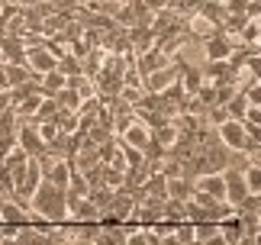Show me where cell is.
<instances>
[{
  "label": "cell",
  "mask_w": 261,
  "mask_h": 245,
  "mask_svg": "<svg viewBox=\"0 0 261 245\" xmlns=\"http://www.w3.org/2000/svg\"><path fill=\"white\" fill-rule=\"evenodd\" d=\"M29 213H33V223L36 219H45V223H65L68 219V203H65V187H58L52 181H39V187L33 190L29 197Z\"/></svg>",
  "instance_id": "cell-1"
},
{
  "label": "cell",
  "mask_w": 261,
  "mask_h": 245,
  "mask_svg": "<svg viewBox=\"0 0 261 245\" xmlns=\"http://www.w3.org/2000/svg\"><path fill=\"white\" fill-rule=\"evenodd\" d=\"M216 136H219V142H223V145L239 149V152H245V155H252V158H258V152H261L258 136H248L245 126H242V119L226 116V119L216 126Z\"/></svg>",
  "instance_id": "cell-2"
},
{
  "label": "cell",
  "mask_w": 261,
  "mask_h": 245,
  "mask_svg": "<svg viewBox=\"0 0 261 245\" xmlns=\"http://www.w3.org/2000/svg\"><path fill=\"white\" fill-rule=\"evenodd\" d=\"M16 142H19V149H23L29 158H36V155H42V152H45V139L39 136V126H36V122H29V119H19Z\"/></svg>",
  "instance_id": "cell-3"
},
{
  "label": "cell",
  "mask_w": 261,
  "mask_h": 245,
  "mask_svg": "<svg viewBox=\"0 0 261 245\" xmlns=\"http://www.w3.org/2000/svg\"><path fill=\"white\" fill-rule=\"evenodd\" d=\"M26 65L33 75H45V71H55L58 65V55H52L45 45H39V48H26Z\"/></svg>",
  "instance_id": "cell-4"
},
{
  "label": "cell",
  "mask_w": 261,
  "mask_h": 245,
  "mask_svg": "<svg viewBox=\"0 0 261 245\" xmlns=\"http://www.w3.org/2000/svg\"><path fill=\"white\" fill-rule=\"evenodd\" d=\"M65 203H68V216H74L77 223L100 219V210L90 203V197H68V193H65Z\"/></svg>",
  "instance_id": "cell-5"
},
{
  "label": "cell",
  "mask_w": 261,
  "mask_h": 245,
  "mask_svg": "<svg viewBox=\"0 0 261 245\" xmlns=\"http://www.w3.org/2000/svg\"><path fill=\"white\" fill-rule=\"evenodd\" d=\"M42 178L52 181V184H58V187H65L68 178H71V158H55L52 165L42 171Z\"/></svg>",
  "instance_id": "cell-6"
},
{
  "label": "cell",
  "mask_w": 261,
  "mask_h": 245,
  "mask_svg": "<svg viewBox=\"0 0 261 245\" xmlns=\"http://www.w3.org/2000/svg\"><path fill=\"white\" fill-rule=\"evenodd\" d=\"M190 193H194V181L177 175V178H168V197L174 200H190Z\"/></svg>",
  "instance_id": "cell-7"
},
{
  "label": "cell",
  "mask_w": 261,
  "mask_h": 245,
  "mask_svg": "<svg viewBox=\"0 0 261 245\" xmlns=\"http://www.w3.org/2000/svg\"><path fill=\"white\" fill-rule=\"evenodd\" d=\"M258 36H261V26H258V16H252V19H245V26L236 33V42H242L248 48H258Z\"/></svg>",
  "instance_id": "cell-8"
},
{
  "label": "cell",
  "mask_w": 261,
  "mask_h": 245,
  "mask_svg": "<svg viewBox=\"0 0 261 245\" xmlns=\"http://www.w3.org/2000/svg\"><path fill=\"white\" fill-rule=\"evenodd\" d=\"M55 126L58 132H74L77 129V110H68V107H58V113H55Z\"/></svg>",
  "instance_id": "cell-9"
},
{
  "label": "cell",
  "mask_w": 261,
  "mask_h": 245,
  "mask_svg": "<svg viewBox=\"0 0 261 245\" xmlns=\"http://www.w3.org/2000/svg\"><path fill=\"white\" fill-rule=\"evenodd\" d=\"M16 129H19V116H16V110H13V107L0 110V136H16Z\"/></svg>",
  "instance_id": "cell-10"
},
{
  "label": "cell",
  "mask_w": 261,
  "mask_h": 245,
  "mask_svg": "<svg viewBox=\"0 0 261 245\" xmlns=\"http://www.w3.org/2000/svg\"><path fill=\"white\" fill-rule=\"evenodd\" d=\"M58 71H62L65 78H71V75H81V58L77 55H71V52H62L58 55V65H55Z\"/></svg>",
  "instance_id": "cell-11"
},
{
  "label": "cell",
  "mask_w": 261,
  "mask_h": 245,
  "mask_svg": "<svg viewBox=\"0 0 261 245\" xmlns=\"http://www.w3.org/2000/svg\"><path fill=\"white\" fill-rule=\"evenodd\" d=\"M55 104L58 107H68V110H77V104H81V97H77V90L74 87H58L55 90Z\"/></svg>",
  "instance_id": "cell-12"
},
{
  "label": "cell",
  "mask_w": 261,
  "mask_h": 245,
  "mask_svg": "<svg viewBox=\"0 0 261 245\" xmlns=\"http://www.w3.org/2000/svg\"><path fill=\"white\" fill-rule=\"evenodd\" d=\"M123 181H126V171L123 168H113V165H107V161H103V184H107V187L116 190Z\"/></svg>",
  "instance_id": "cell-13"
},
{
  "label": "cell",
  "mask_w": 261,
  "mask_h": 245,
  "mask_svg": "<svg viewBox=\"0 0 261 245\" xmlns=\"http://www.w3.org/2000/svg\"><path fill=\"white\" fill-rule=\"evenodd\" d=\"M19 7H36V4H42V0H16Z\"/></svg>",
  "instance_id": "cell-14"
},
{
  "label": "cell",
  "mask_w": 261,
  "mask_h": 245,
  "mask_svg": "<svg viewBox=\"0 0 261 245\" xmlns=\"http://www.w3.org/2000/svg\"><path fill=\"white\" fill-rule=\"evenodd\" d=\"M110 4H123V0H110Z\"/></svg>",
  "instance_id": "cell-15"
}]
</instances>
